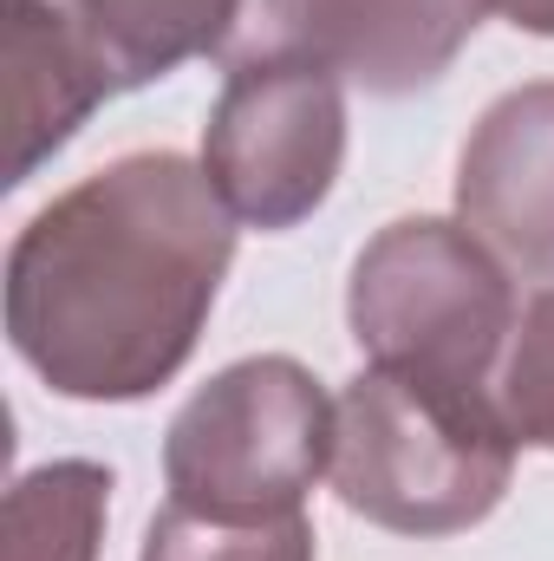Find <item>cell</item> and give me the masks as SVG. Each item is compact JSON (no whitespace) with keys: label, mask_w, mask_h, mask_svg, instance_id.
Masks as SVG:
<instances>
[{"label":"cell","mask_w":554,"mask_h":561,"mask_svg":"<svg viewBox=\"0 0 554 561\" xmlns=\"http://www.w3.org/2000/svg\"><path fill=\"white\" fill-rule=\"evenodd\" d=\"M235 262V216L209 170L138 150L53 196L7 249V340L79 405L170 386Z\"/></svg>","instance_id":"obj_1"},{"label":"cell","mask_w":554,"mask_h":561,"mask_svg":"<svg viewBox=\"0 0 554 561\" xmlns=\"http://www.w3.org/2000/svg\"><path fill=\"white\" fill-rule=\"evenodd\" d=\"M242 0H7V183H26L105 99L222 59Z\"/></svg>","instance_id":"obj_2"},{"label":"cell","mask_w":554,"mask_h":561,"mask_svg":"<svg viewBox=\"0 0 554 561\" xmlns=\"http://www.w3.org/2000/svg\"><path fill=\"white\" fill-rule=\"evenodd\" d=\"M346 320L366 366L457 405H496V373L522 313L509 268L463 222L399 216L359 249Z\"/></svg>","instance_id":"obj_3"},{"label":"cell","mask_w":554,"mask_h":561,"mask_svg":"<svg viewBox=\"0 0 554 561\" xmlns=\"http://www.w3.org/2000/svg\"><path fill=\"white\" fill-rule=\"evenodd\" d=\"M516 450L496 405H457L366 366L333 405L326 477L353 516L392 536H463L509 496Z\"/></svg>","instance_id":"obj_4"},{"label":"cell","mask_w":554,"mask_h":561,"mask_svg":"<svg viewBox=\"0 0 554 561\" xmlns=\"http://www.w3.org/2000/svg\"><path fill=\"white\" fill-rule=\"evenodd\" d=\"M326 463L333 399L287 353L222 366L163 437L170 503L203 516H293Z\"/></svg>","instance_id":"obj_5"},{"label":"cell","mask_w":554,"mask_h":561,"mask_svg":"<svg viewBox=\"0 0 554 561\" xmlns=\"http://www.w3.org/2000/svg\"><path fill=\"white\" fill-rule=\"evenodd\" d=\"M346 163V92L307 59H242L203 125V170L235 222H307Z\"/></svg>","instance_id":"obj_6"},{"label":"cell","mask_w":554,"mask_h":561,"mask_svg":"<svg viewBox=\"0 0 554 561\" xmlns=\"http://www.w3.org/2000/svg\"><path fill=\"white\" fill-rule=\"evenodd\" d=\"M476 20L483 0H242L222 59H307L372 99H405L457 66Z\"/></svg>","instance_id":"obj_7"},{"label":"cell","mask_w":554,"mask_h":561,"mask_svg":"<svg viewBox=\"0 0 554 561\" xmlns=\"http://www.w3.org/2000/svg\"><path fill=\"white\" fill-rule=\"evenodd\" d=\"M463 229L516 275L554 280V79L503 92L457 157Z\"/></svg>","instance_id":"obj_8"},{"label":"cell","mask_w":554,"mask_h":561,"mask_svg":"<svg viewBox=\"0 0 554 561\" xmlns=\"http://www.w3.org/2000/svg\"><path fill=\"white\" fill-rule=\"evenodd\" d=\"M112 523V470L92 457H59L7 490L0 561H99Z\"/></svg>","instance_id":"obj_9"},{"label":"cell","mask_w":554,"mask_h":561,"mask_svg":"<svg viewBox=\"0 0 554 561\" xmlns=\"http://www.w3.org/2000/svg\"><path fill=\"white\" fill-rule=\"evenodd\" d=\"M138 561H313V523L293 516H203L163 503L143 529Z\"/></svg>","instance_id":"obj_10"},{"label":"cell","mask_w":554,"mask_h":561,"mask_svg":"<svg viewBox=\"0 0 554 561\" xmlns=\"http://www.w3.org/2000/svg\"><path fill=\"white\" fill-rule=\"evenodd\" d=\"M496 412L516 444L554 450V287H542L516 320V340L496 373Z\"/></svg>","instance_id":"obj_11"},{"label":"cell","mask_w":554,"mask_h":561,"mask_svg":"<svg viewBox=\"0 0 554 561\" xmlns=\"http://www.w3.org/2000/svg\"><path fill=\"white\" fill-rule=\"evenodd\" d=\"M483 13H503L509 26L554 39V0H483Z\"/></svg>","instance_id":"obj_12"}]
</instances>
